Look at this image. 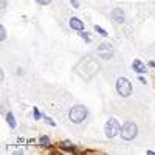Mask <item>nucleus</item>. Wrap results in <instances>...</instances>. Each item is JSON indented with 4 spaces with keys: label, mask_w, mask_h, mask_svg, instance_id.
Instances as JSON below:
<instances>
[{
    "label": "nucleus",
    "mask_w": 155,
    "mask_h": 155,
    "mask_svg": "<svg viewBox=\"0 0 155 155\" xmlns=\"http://www.w3.org/2000/svg\"><path fill=\"white\" fill-rule=\"evenodd\" d=\"M87 115H88L87 107L78 104V106H74V107L70 109V112H68V120H70L71 123H74V124H79V123H82V121L87 118Z\"/></svg>",
    "instance_id": "f257e3e1"
},
{
    "label": "nucleus",
    "mask_w": 155,
    "mask_h": 155,
    "mask_svg": "<svg viewBox=\"0 0 155 155\" xmlns=\"http://www.w3.org/2000/svg\"><path fill=\"white\" fill-rule=\"evenodd\" d=\"M120 135L123 140L126 141H132L137 135H138V126L134 123V121H127L121 126V130H120Z\"/></svg>",
    "instance_id": "f03ea898"
},
{
    "label": "nucleus",
    "mask_w": 155,
    "mask_h": 155,
    "mask_svg": "<svg viewBox=\"0 0 155 155\" xmlns=\"http://www.w3.org/2000/svg\"><path fill=\"white\" fill-rule=\"evenodd\" d=\"M116 92L123 98H129L132 95V84L127 78H118L116 79Z\"/></svg>",
    "instance_id": "7ed1b4c3"
},
{
    "label": "nucleus",
    "mask_w": 155,
    "mask_h": 155,
    "mask_svg": "<svg viewBox=\"0 0 155 155\" xmlns=\"http://www.w3.org/2000/svg\"><path fill=\"white\" fill-rule=\"evenodd\" d=\"M121 130V124L116 118H109V121L106 123L104 126V132H106V137L107 138H115L116 135L120 134Z\"/></svg>",
    "instance_id": "20e7f679"
},
{
    "label": "nucleus",
    "mask_w": 155,
    "mask_h": 155,
    "mask_svg": "<svg viewBox=\"0 0 155 155\" xmlns=\"http://www.w3.org/2000/svg\"><path fill=\"white\" fill-rule=\"evenodd\" d=\"M96 53H98V56H99L101 59H104V61H109V59H112V58H113V53H115V50H113L112 44H107V42H104V44H101V45L98 47Z\"/></svg>",
    "instance_id": "39448f33"
},
{
    "label": "nucleus",
    "mask_w": 155,
    "mask_h": 155,
    "mask_svg": "<svg viewBox=\"0 0 155 155\" xmlns=\"http://www.w3.org/2000/svg\"><path fill=\"white\" fill-rule=\"evenodd\" d=\"M110 17H112V20H113L115 23H118V25L124 23V20H126V14H124V11H123L121 8H115V9H112Z\"/></svg>",
    "instance_id": "423d86ee"
},
{
    "label": "nucleus",
    "mask_w": 155,
    "mask_h": 155,
    "mask_svg": "<svg viewBox=\"0 0 155 155\" xmlns=\"http://www.w3.org/2000/svg\"><path fill=\"white\" fill-rule=\"evenodd\" d=\"M132 68H134V71H137L138 74H144V73L147 71L146 64H143L140 59H135V61L132 62Z\"/></svg>",
    "instance_id": "0eeeda50"
},
{
    "label": "nucleus",
    "mask_w": 155,
    "mask_h": 155,
    "mask_svg": "<svg viewBox=\"0 0 155 155\" xmlns=\"http://www.w3.org/2000/svg\"><path fill=\"white\" fill-rule=\"evenodd\" d=\"M68 25H70V28L78 30V31H82L84 30V22H81V19H78V17H71L68 20Z\"/></svg>",
    "instance_id": "6e6552de"
},
{
    "label": "nucleus",
    "mask_w": 155,
    "mask_h": 155,
    "mask_svg": "<svg viewBox=\"0 0 155 155\" xmlns=\"http://www.w3.org/2000/svg\"><path fill=\"white\" fill-rule=\"evenodd\" d=\"M59 147L61 149H64V150H68V152H73L76 147L73 146V143H71V141H62V143L59 144Z\"/></svg>",
    "instance_id": "1a4fd4ad"
},
{
    "label": "nucleus",
    "mask_w": 155,
    "mask_h": 155,
    "mask_svg": "<svg viewBox=\"0 0 155 155\" xmlns=\"http://www.w3.org/2000/svg\"><path fill=\"white\" fill-rule=\"evenodd\" d=\"M6 123L11 129H16V118H14V115H12L11 112L6 113Z\"/></svg>",
    "instance_id": "9d476101"
},
{
    "label": "nucleus",
    "mask_w": 155,
    "mask_h": 155,
    "mask_svg": "<svg viewBox=\"0 0 155 155\" xmlns=\"http://www.w3.org/2000/svg\"><path fill=\"white\" fill-rule=\"evenodd\" d=\"M39 143H41V146H44V147H48V146L51 144V140H50V137L42 135L41 138H39Z\"/></svg>",
    "instance_id": "9b49d317"
},
{
    "label": "nucleus",
    "mask_w": 155,
    "mask_h": 155,
    "mask_svg": "<svg viewBox=\"0 0 155 155\" xmlns=\"http://www.w3.org/2000/svg\"><path fill=\"white\" fill-rule=\"evenodd\" d=\"M95 31L96 33H99V36H102V37H107L109 34H107V31L104 30V28H101L99 25H95Z\"/></svg>",
    "instance_id": "f8f14e48"
},
{
    "label": "nucleus",
    "mask_w": 155,
    "mask_h": 155,
    "mask_svg": "<svg viewBox=\"0 0 155 155\" xmlns=\"http://www.w3.org/2000/svg\"><path fill=\"white\" fill-rule=\"evenodd\" d=\"M79 36L84 39V41H85L87 44H88L90 41H92V39H90V36H88V33H85V31H79Z\"/></svg>",
    "instance_id": "ddd939ff"
},
{
    "label": "nucleus",
    "mask_w": 155,
    "mask_h": 155,
    "mask_svg": "<svg viewBox=\"0 0 155 155\" xmlns=\"http://www.w3.org/2000/svg\"><path fill=\"white\" fill-rule=\"evenodd\" d=\"M33 116H34V120H41V116H42V115H41V112H39L37 107L33 109Z\"/></svg>",
    "instance_id": "4468645a"
},
{
    "label": "nucleus",
    "mask_w": 155,
    "mask_h": 155,
    "mask_svg": "<svg viewBox=\"0 0 155 155\" xmlns=\"http://www.w3.org/2000/svg\"><path fill=\"white\" fill-rule=\"evenodd\" d=\"M0 39H2V41L6 39V28L5 27H0Z\"/></svg>",
    "instance_id": "2eb2a0df"
},
{
    "label": "nucleus",
    "mask_w": 155,
    "mask_h": 155,
    "mask_svg": "<svg viewBox=\"0 0 155 155\" xmlns=\"http://www.w3.org/2000/svg\"><path fill=\"white\" fill-rule=\"evenodd\" d=\"M44 118H45V123H47V124H50L51 127H54V126H56V123H54L53 120H51L50 116H44Z\"/></svg>",
    "instance_id": "dca6fc26"
},
{
    "label": "nucleus",
    "mask_w": 155,
    "mask_h": 155,
    "mask_svg": "<svg viewBox=\"0 0 155 155\" xmlns=\"http://www.w3.org/2000/svg\"><path fill=\"white\" fill-rule=\"evenodd\" d=\"M36 2H37L39 5H42V6H45V5L51 3V0H36Z\"/></svg>",
    "instance_id": "f3484780"
},
{
    "label": "nucleus",
    "mask_w": 155,
    "mask_h": 155,
    "mask_svg": "<svg viewBox=\"0 0 155 155\" xmlns=\"http://www.w3.org/2000/svg\"><path fill=\"white\" fill-rule=\"evenodd\" d=\"M70 2H71V5L74 8H79V2H78V0H70Z\"/></svg>",
    "instance_id": "a211bd4d"
},
{
    "label": "nucleus",
    "mask_w": 155,
    "mask_h": 155,
    "mask_svg": "<svg viewBox=\"0 0 155 155\" xmlns=\"http://www.w3.org/2000/svg\"><path fill=\"white\" fill-rule=\"evenodd\" d=\"M2 9H3V11L6 9V0H2Z\"/></svg>",
    "instance_id": "6ab92c4d"
},
{
    "label": "nucleus",
    "mask_w": 155,
    "mask_h": 155,
    "mask_svg": "<svg viewBox=\"0 0 155 155\" xmlns=\"http://www.w3.org/2000/svg\"><path fill=\"white\" fill-rule=\"evenodd\" d=\"M138 79H140V82H141V84H146V79H144V78H143V76H140V78H138Z\"/></svg>",
    "instance_id": "aec40b11"
},
{
    "label": "nucleus",
    "mask_w": 155,
    "mask_h": 155,
    "mask_svg": "<svg viewBox=\"0 0 155 155\" xmlns=\"http://www.w3.org/2000/svg\"><path fill=\"white\" fill-rule=\"evenodd\" d=\"M149 67H152V68H155V61H150V62H149Z\"/></svg>",
    "instance_id": "412c9836"
}]
</instances>
